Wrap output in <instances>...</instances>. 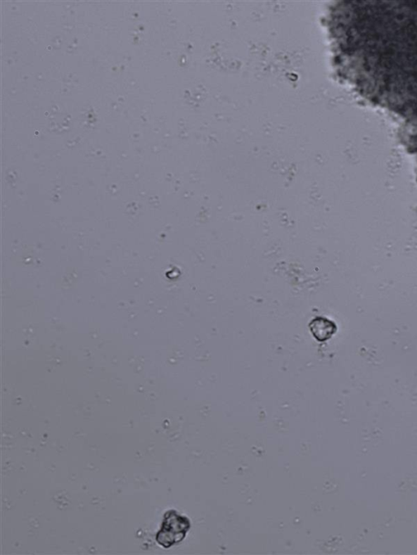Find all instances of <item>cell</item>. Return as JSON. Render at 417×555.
Returning <instances> with one entry per match:
<instances>
[{
  "label": "cell",
  "instance_id": "1",
  "mask_svg": "<svg viewBox=\"0 0 417 555\" xmlns=\"http://www.w3.org/2000/svg\"><path fill=\"white\" fill-rule=\"evenodd\" d=\"M189 528L188 518L178 515L176 511H168L165 515L161 530L156 541L164 548H169L181 542Z\"/></svg>",
  "mask_w": 417,
  "mask_h": 555
},
{
  "label": "cell",
  "instance_id": "2",
  "mask_svg": "<svg viewBox=\"0 0 417 555\" xmlns=\"http://www.w3.org/2000/svg\"><path fill=\"white\" fill-rule=\"evenodd\" d=\"M311 330L319 341L331 338L337 331L335 324L326 318H316L311 324Z\"/></svg>",
  "mask_w": 417,
  "mask_h": 555
}]
</instances>
